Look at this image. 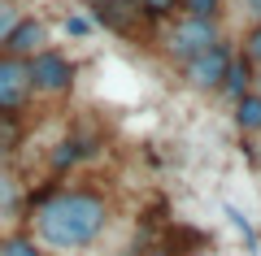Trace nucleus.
Here are the masks:
<instances>
[{"label": "nucleus", "mask_w": 261, "mask_h": 256, "mask_svg": "<svg viewBox=\"0 0 261 256\" xmlns=\"http://www.w3.org/2000/svg\"><path fill=\"white\" fill-rule=\"evenodd\" d=\"M18 139H22V118H9V113H0V144L9 148H18Z\"/></svg>", "instance_id": "obj_18"}, {"label": "nucleus", "mask_w": 261, "mask_h": 256, "mask_svg": "<svg viewBox=\"0 0 261 256\" xmlns=\"http://www.w3.org/2000/svg\"><path fill=\"white\" fill-rule=\"evenodd\" d=\"M61 31H65V35H70V39H87V35H92V31H96V22L87 18L83 9H70V13H65V18H61Z\"/></svg>", "instance_id": "obj_14"}, {"label": "nucleus", "mask_w": 261, "mask_h": 256, "mask_svg": "<svg viewBox=\"0 0 261 256\" xmlns=\"http://www.w3.org/2000/svg\"><path fill=\"white\" fill-rule=\"evenodd\" d=\"M31 109V78H27V61L22 56L0 52V113L22 118Z\"/></svg>", "instance_id": "obj_5"}, {"label": "nucleus", "mask_w": 261, "mask_h": 256, "mask_svg": "<svg viewBox=\"0 0 261 256\" xmlns=\"http://www.w3.org/2000/svg\"><path fill=\"white\" fill-rule=\"evenodd\" d=\"M235 52L248 56L252 65H261V22H252V26H248V35L240 39V48H235Z\"/></svg>", "instance_id": "obj_16"}, {"label": "nucleus", "mask_w": 261, "mask_h": 256, "mask_svg": "<svg viewBox=\"0 0 261 256\" xmlns=\"http://www.w3.org/2000/svg\"><path fill=\"white\" fill-rule=\"evenodd\" d=\"M87 9H92L87 18H92L96 26L113 31V35H122V39H135V35H140V26H144L135 0H87Z\"/></svg>", "instance_id": "obj_6"}, {"label": "nucleus", "mask_w": 261, "mask_h": 256, "mask_svg": "<svg viewBox=\"0 0 261 256\" xmlns=\"http://www.w3.org/2000/svg\"><path fill=\"white\" fill-rule=\"evenodd\" d=\"M0 256H48L44 243H35L31 230H13V235H0Z\"/></svg>", "instance_id": "obj_11"}, {"label": "nucleus", "mask_w": 261, "mask_h": 256, "mask_svg": "<svg viewBox=\"0 0 261 256\" xmlns=\"http://www.w3.org/2000/svg\"><path fill=\"white\" fill-rule=\"evenodd\" d=\"M74 165H83V156H79V144H74L70 135H65L61 144H57L53 152H48V169H53V178H61V174H70Z\"/></svg>", "instance_id": "obj_12"}, {"label": "nucleus", "mask_w": 261, "mask_h": 256, "mask_svg": "<svg viewBox=\"0 0 261 256\" xmlns=\"http://www.w3.org/2000/svg\"><path fill=\"white\" fill-rule=\"evenodd\" d=\"M235 104V126L244 130V135H261V96L257 92H244Z\"/></svg>", "instance_id": "obj_10"}, {"label": "nucleus", "mask_w": 261, "mask_h": 256, "mask_svg": "<svg viewBox=\"0 0 261 256\" xmlns=\"http://www.w3.org/2000/svg\"><path fill=\"white\" fill-rule=\"evenodd\" d=\"M140 256H174V252H166V247H148V252H140Z\"/></svg>", "instance_id": "obj_21"}, {"label": "nucleus", "mask_w": 261, "mask_h": 256, "mask_svg": "<svg viewBox=\"0 0 261 256\" xmlns=\"http://www.w3.org/2000/svg\"><path fill=\"white\" fill-rule=\"evenodd\" d=\"M48 44H53V39H48V22H44V18H18V26L5 35L0 52L22 56V61H27L31 52H39V48H48Z\"/></svg>", "instance_id": "obj_7"}, {"label": "nucleus", "mask_w": 261, "mask_h": 256, "mask_svg": "<svg viewBox=\"0 0 261 256\" xmlns=\"http://www.w3.org/2000/svg\"><path fill=\"white\" fill-rule=\"evenodd\" d=\"M214 39H222V26H218V18H192V13H178V18H170L166 26V39H161V48H166L170 61L183 65L187 56L205 52Z\"/></svg>", "instance_id": "obj_3"}, {"label": "nucleus", "mask_w": 261, "mask_h": 256, "mask_svg": "<svg viewBox=\"0 0 261 256\" xmlns=\"http://www.w3.org/2000/svg\"><path fill=\"white\" fill-rule=\"evenodd\" d=\"M252 92L261 96V65H257V74H252Z\"/></svg>", "instance_id": "obj_23"}, {"label": "nucleus", "mask_w": 261, "mask_h": 256, "mask_svg": "<svg viewBox=\"0 0 261 256\" xmlns=\"http://www.w3.org/2000/svg\"><path fill=\"white\" fill-rule=\"evenodd\" d=\"M244 9L252 13V22H261V0H244Z\"/></svg>", "instance_id": "obj_20"}, {"label": "nucleus", "mask_w": 261, "mask_h": 256, "mask_svg": "<svg viewBox=\"0 0 261 256\" xmlns=\"http://www.w3.org/2000/svg\"><path fill=\"white\" fill-rule=\"evenodd\" d=\"M252 74H257V65H252L248 56L231 52V61H226V74H222V87H218V92H222L226 100H240L244 92H252Z\"/></svg>", "instance_id": "obj_9"}, {"label": "nucleus", "mask_w": 261, "mask_h": 256, "mask_svg": "<svg viewBox=\"0 0 261 256\" xmlns=\"http://www.w3.org/2000/svg\"><path fill=\"white\" fill-rule=\"evenodd\" d=\"M178 13H192V18H218V13H222V0H178Z\"/></svg>", "instance_id": "obj_17"}, {"label": "nucleus", "mask_w": 261, "mask_h": 256, "mask_svg": "<svg viewBox=\"0 0 261 256\" xmlns=\"http://www.w3.org/2000/svg\"><path fill=\"white\" fill-rule=\"evenodd\" d=\"M231 52H235V48L226 44V39H214L205 52L187 56V61H183V78H187V87H196V92H218V87H222V74H226Z\"/></svg>", "instance_id": "obj_4"}, {"label": "nucleus", "mask_w": 261, "mask_h": 256, "mask_svg": "<svg viewBox=\"0 0 261 256\" xmlns=\"http://www.w3.org/2000/svg\"><path fill=\"white\" fill-rule=\"evenodd\" d=\"M27 78H31V100H65L79 82L74 56H65L61 48H39L27 56Z\"/></svg>", "instance_id": "obj_2"}, {"label": "nucleus", "mask_w": 261, "mask_h": 256, "mask_svg": "<svg viewBox=\"0 0 261 256\" xmlns=\"http://www.w3.org/2000/svg\"><path fill=\"white\" fill-rule=\"evenodd\" d=\"M18 18H22V5H18V0H0V44H5V35L18 26Z\"/></svg>", "instance_id": "obj_19"}, {"label": "nucleus", "mask_w": 261, "mask_h": 256, "mask_svg": "<svg viewBox=\"0 0 261 256\" xmlns=\"http://www.w3.org/2000/svg\"><path fill=\"white\" fill-rule=\"evenodd\" d=\"M9 156H13V152H9V148H5V144H0V169L9 165Z\"/></svg>", "instance_id": "obj_22"}, {"label": "nucleus", "mask_w": 261, "mask_h": 256, "mask_svg": "<svg viewBox=\"0 0 261 256\" xmlns=\"http://www.w3.org/2000/svg\"><path fill=\"white\" fill-rule=\"evenodd\" d=\"M226 217H231V226H235V230L244 235V243H248V252L257 256V252H261V239H257V230H252V221L244 217V213L235 209V204H226Z\"/></svg>", "instance_id": "obj_15"}, {"label": "nucleus", "mask_w": 261, "mask_h": 256, "mask_svg": "<svg viewBox=\"0 0 261 256\" xmlns=\"http://www.w3.org/2000/svg\"><path fill=\"white\" fill-rule=\"evenodd\" d=\"M27 183L13 174L9 165L0 169V221H22L27 217Z\"/></svg>", "instance_id": "obj_8"}, {"label": "nucleus", "mask_w": 261, "mask_h": 256, "mask_svg": "<svg viewBox=\"0 0 261 256\" xmlns=\"http://www.w3.org/2000/svg\"><path fill=\"white\" fill-rule=\"evenodd\" d=\"M135 9H140V18L148 22V26H166L178 13V0H135Z\"/></svg>", "instance_id": "obj_13"}, {"label": "nucleus", "mask_w": 261, "mask_h": 256, "mask_svg": "<svg viewBox=\"0 0 261 256\" xmlns=\"http://www.w3.org/2000/svg\"><path fill=\"white\" fill-rule=\"evenodd\" d=\"M113 217V204L96 187H61L48 183L44 191L27 195V230L35 243H48L57 252H83L105 235Z\"/></svg>", "instance_id": "obj_1"}]
</instances>
